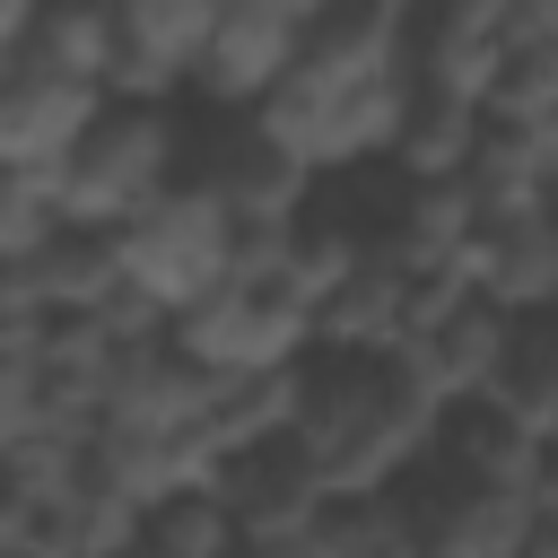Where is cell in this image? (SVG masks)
<instances>
[{"mask_svg":"<svg viewBox=\"0 0 558 558\" xmlns=\"http://www.w3.org/2000/svg\"><path fill=\"white\" fill-rule=\"evenodd\" d=\"M410 96H418V78H410V9L401 0H323L305 61L279 78L262 122L314 183H340V174L392 166Z\"/></svg>","mask_w":558,"mask_h":558,"instance_id":"obj_1","label":"cell"},{"mask_svg":"<svg viewBox=\"0 0 558 558\" xmlns=\"http://www.w3.org/2000/svg\"><path fill=\"white\" fill-rule=\"evenodd\" d=\"M445 427V401L401 357L314 349L296 384V445L331 480V497H392L410 471H427Z\"/></svg>","mask_w":558,"mask_h":558,"instance_id":"obj_2","label":"cell"},{"mask_svg":"<svg viewBox=\"0 0 558 558\" xmlns=\"http://www.w3.org/2000/svg\"><path fill=\"white\" fill-rule=\"evenodd\" d=\"M192 174V113L183 105H140L105 96V113L78 131V148L52 166V201L87 235H122L148 201H166Z\"/></svg>","mask_w":558,"mask_h":558,"instance_id":"obj_3","label":"cell"},{"mask_svg":"<svg viewBox=\"0 0 558 558\" xmlns=\"http://www.w3.org/2000/svg\"><path fill=\"white\" fill-rule=\"evenodd\" d=\"M183 340L192 366L209 375H288L323 349V323H314V288L288 270L279 235H244V262L183 314L166 323Z\"/></svg>","mask_w":558,"mask_h":558,"instance_id":"obj_4","label":"cell"},{"mask_svg":"<svg viewBox=\"0 0 558 558\" xmlns=\"http://www.w3.org/2000/svg\"><path fill=\"white\" fill-rule=\"evenodd\" d=\"M113 253H122L131 305H140L148 323H183V314L244 262V227H235L201 183H174L166 201H148V209L113 235Z\"/></svg>","mask_w":558,"mask_h":558,"instance_id":"obj_5","label":"cell"},{"mask_svg":"<svg viewBox=\"0 0 558 558\" xmlns=\"http://www.w3.org/2000/svg\"><path fill=\"white\" fill-rule=\"evenodd\" d=\"M244 235H288L305 209H314V174L270 140L262 113H192V174Z\"/></svg>","mask_w":558,"mask_h":558,"instance_id":"obj_6","label":"cell"},{"mask_svg":"<svg viewBox=\"0 0 558 558\" xmlns=\"http://www.w3.org/2000/svg\"><path fill=\"white\" fill-rule=\"evenodd\" d=\"M314 17H323V0H218L192 105L201 113H262L279 96V78L305 61Z\"/></svg>","mask_w":558,"mask_h":558,"instance_id":"obj_7","label":"cell"},{"mask_svg":"<svg viewBox=\"0 0 558 558\" xmlns=\"http://www.w3.org/2000/svg\"><path fill=\"white\" fill-rule=\"evenodd\" d=\"M218 0H122L105 9V96L183 105L209 52Z\"/></svg>","mask_w":558,"mask_h":558,"instance_id":"obj_8","label":"cell"},{"mask_svg":"<svg viewBox=\"0 0 558 558\" xmlns=\"http://www.w3.org/2000/svg\"><path fill=\"white\" fill-rule=\"evenodd\" d=\"M506 340H514V314H506L497 296H480L471 279H436L418 331H410L392 357H401L445 410H462V401H488V384H497V366H506Z\"/></svg>","mask_w":558,"mask_h":558,"instance_id":"obj_9","label":"cell"},{"mask_svg":"<svg viewBox=\"0 0 558 558\" xmlns=\"http://www.w3.org/2000/svg\"><path fill=\"white\" fill-rule=\"evenodd\" d=\"M105 113V87L96 78H70L35 52H9L0 61V174H44L78 148V131Z\"/></svg>","mask_w":558,"mask_h":558,"instance_id":"obj_10","label":"cell"},{"mask_svg":"<svg viewBox=\"0 0 558 558\" xmlns=\"http://www.w3.org/2000/svg\"><path fill=\"white\" fill-rule=\"evenodd\" d=\"M427 296H436V279L427 270H410L392 244H366L357 262H349V279L323 296V349H357V357H392L410 331H418V314H427Z\"/></svg>","mask_w":558,"mask_h":558,"instance_id":"obj_11","label":"cell"},{"mask_svg":"<svg viewBox=\"0 0 558 558\" xmlns=\"http://www.w3.org/2000/svg\"><path fill=\"white\" fill-rule=\"evenodd\" d=\"M401 506H410L418 558H514L523 532H532V497H497V488L445 480L436 462L401 480Z\"/></svg>","mask_w":558,"mask_h":558,"instance_id":"obj_12","label":"cell"},{"mask_svg":"<svg viewBox=\"0 0 558 558\" xmlns=\"http://www.w3.org/2000/svg\"><path fill=\"white\" fill-rule=\"evenodd\" d=\"M506 0H445V9H410V78L488 105L497 70H506Z\"/></svg>","mask_w":558,"mask_h":558,"instance_id":"obj_13","label":"cell"},{"mask_svg":"<svg viewBox=\"0 0 558 558\" xmlns=\"http://www.w3.org/2000/svg\"><path fill=\"white\" fill-rule=\"evenodd\" d=\"M209 488H218V506L235 514L244 541H253V532H296V523H314V514L331 506V480L314 471V453H305L296 436H270V445L227 453Z\"/></svg>","mask_w":558,"mask_h":558,"instance_id":"obj_14","label":"cell"},{"mask_svg":"<svg viewBox=\"0 0 558 558\" xmlns=\"http://www.w3.org/2000/svg\"><path fill=\"white\" fill-rule=\"evenodd\" d=\"M541 436L532 427H514L497 401H462V410H445V427H436V471L445 480H471V488H497V497H532V480H541Z\"/></svg>","mask_w":558,"mask_h":558,"instance_id":"obj_15","label":"cell"},{"mask_svg":"<svg viewBox=\"0 0 558 558\" xmlns=\"http://www.w3.org/2000/svg\"><path fill=\"white\" fill-rule=\"evenodd\" d=\"M480 131H488V105L418 87L410 122H401V148H392V174H410V183H462L471 157H480Z\"/></svg>","mask_w":558,"mask_h":558,"instance_id":"obj_16","label":"cell"},{"mask_svg":"<svg viewBox=\"0 0 558 558\" xmlns=\"http://www.w3.org/2000/svg\"><path fill=\"white\" fill-rule=\"evenodd\" d=\"M488 401L514 427H532L541 445H558V305L549 314H514V340H506V366H497Z\"/></svg>","mask_w":558,"mask_h":558,"instance_id":"obj_17","label":"cell"},{"mask_svg":"<svg viewBox=\"0 0 558 558\" xmlns=\"http://www.w3.org/2000/svg\"><path fill=\"white\" fill-rule=\"evenodd\" d=\"M52 235H70L44 174H0V262H35Z\"/></svg>","mask_w":558,"mask_h":558,"instance_id":"obj_18","label":"cell"},{"mask_svg":"<svg viewBox=\"0 0 558 558\" xmlns=\"http://www.w3.org/2000/svg\"><path fill=\"white\" fill-rule=\"evenodd\" d=\"M514 558H558V514H532V532H523Z\"/></svg>","mask_w":558,"mask_h":558,"instance_id":"obj_19","label":"cell"},{"mask_svg":"<svg viewBox=\"0 0 558 558\" xmlns=\"http://www.w3.org/2000/svg\"><path fill=\"white\" fill-rule=\"evenodd\" d=\"M113 558H166V549H157V541H148V532H131V541H122V549H113Z\"/></svg>","mask_w":558,"mask_h":558,"instance_id":"obj_20","label":"cell"}]
</instances>
